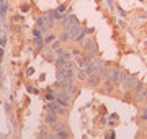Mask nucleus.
<instances>
[{
  "mask_svg": "<svg viewBox=\"0 0 147 139\" xmlns=\"http://www.w3.org/2000/svg\"><path fill=\"white\" fill-rule=\"evenodd\" d=\"M2 57H3V51L0 49V61H2Z\"/></svg>",
  "mask_w": 147,
  "mask_h": 139,
  "instance_id": "40",
  "label": "nucleus"
},
{
  "mask_svg": "<svg viewBox=\"0 0 147 139\" xmlns=\"http://www.w3.org/2000/svg\"><path fill=\"white\" fill-rule=\"evenodd\" d=\"M56 102H57L59 105H62V107L67 108V107H69V103H70V96H69L64 90H61L57 95H56Z\"/></svg>",
  "mask_w": 147,
  "mask_h": 139,
  "instance_id": "5",
  "label": "nucleus"
},
{
  "mask_svg": "<svg viewBox=\"0 0 147 139\" xmlns=\"http://www.w3.org/2000/svg\"><path fill=\"white\" fill-rule=\"evenodd\" d=\"M67 85H69V82L59 80V79H57V82L54 84V88H59V90H65V88H67Z\"/></svg>",
  "mask_w": 147,
  "mask_h": 139,
  "instance_id": "14",
  "label": "nucleus"
},
{
  "mask_svg": "<svg viewBox=\"0 0 147 139\" xmlns=\"http://www.w3.org/2000/svg\"><path fill=\"white\" fill-rule=\"evenodd\" d=\"M75 77H77V79H79V80H87V77H88V75H87V72H85V69L84 67H79V72H77V75H75Z\"/></svg>",
  "mask_w": 147,
  "mask_h": 139,
  "instance_id": "13",
  "label": "nucleus"
},
{
  "mask_svg": "<svg viewBox=\"0 0 147 139\" xmlns=\"http://www.w3.org/2000/svg\"><path fill=\"white\" fill-rule=\"evenodd\" d=\"M146 51H147V44H146Z\"/></svg>",
  "mask_w": 147,
  "mask_h": 139,
  "instance_id": "43",
  "label": "nucleus"
},
{
  "mask_svg": "<svg viewBox=\"0 0 147 139\" xmlns=\"http://www.w3.org/2000/svg\"><path fill=\"white\" fill-rule=\"evenodd\" d=\"M101 79H100V75L98 74H92L87 77V84H88V87H96L98 84H101Z\"/></svg>",
  "mask_w": 147,
  "mask_h": 139,
  "instance_id": "8",
  "label": "nucleus"
},
{
  "mask_svg": "<svg viewBox=\"0 0 147 139\" xmlns=\"http://www.w3.org/2000/svg\"><path fill=\"white\" fill-rule=\"evenodd\" d=\"M34 46H36V49H42V46H44V39H42V36L34 38Z\"/></svg>",
  "mask_w": 147,
  "mask_h": 139,
  "instance_id": "16",
  "label": "nucleus"
},
{
  "mask_svg": "<svg viewBox=\"0 0 147 139\" xmlns=\"http://www.w3.org/2000/svg\"><path fill=\"white\" fill-rule=\"evenodd\" d=\"M57 10L61 11V13H64V11H65V5H59V7H57Z\"/></svg>",
  "mask_w": 147,
  "mask_h": 139,
  "instance_id": "33",
  "label": "nucleus"
},
{
  "mask_svg": "<svg viewBox=\"0 0 147 139\" xmlns=\"http://www.w3.org/2000/svg\"><path fill=\"white\" fill-rule=\"evenodd\" d=\"M105 138H106V139H115V138H116V133H115V131H110V133L106 134Z\"/></svg>",
  "mask_w": 147,
  "mask_h": 139,
  "instance_id": "29",
  "label": "nucleus"
},
{
  "mask_svg": "<svg viewBox=\"0 0 147 139\" xmlns=\"http://www.w3.org/2000/svg\"><path fill=\"white\" fill-rule=\"evenodd\" d=\"M59 41H61V43H65V41H69V34H67V31H64L62 34H61Z\"/></svg>",
  "mask_w": 147,
  "mask_h": 139,
  "instance_id": "22",
  "label": "nucleus"
},
{
  "mask_svg": "<svg viewBox=\"0 0 147 139\" xmlns=\"http://www.w3.org/2000/svg\"><path fill=\"white\" fill-rule=\"evenodd\" d=\"M21 20H23V16H21V15H15V16H13V22H15V23H20Z\"/></svg>",
  "mask_w": 147,
  "mask_h": 139,
  "instance_id": "30",
  "label": "nucleus"
},
{
  "mask_svg": "<svg viewBox=\"0 0 147 139\" xmlns=\"http://www.w3.org/2000/svg\"><path fill=\"white\" fill-rule=\"evenodd\" d=\"M49 15L53 16L56 22H62V18H64V13H61L59 10H53V11H49Z\"/></svg>",
  "mask_w": 147,
  "mask_h": 139,
  "instance_id": "12",
  "label": "nucleus"
},
{
  "mask_svg": "<svg viewBox=\"0 0 147 139\" xmlns=\"http://www.w3.org/2000/svg\"><path fill=\"white\" fill-rule=\"evenodd\" d=\"M144 105H147V98H146V102H144Z\"/></svg>",
  "mask_w": 147,
  "mask_h": 139,
  "instance_id": "42",
  "label": "nucleus"
},
{
  "mask_svg": "<svg viewBox=\"0 0 147 139\" xmlns=\"http://www.w3.org/2000/svg\"><path fill=\"white\" fill-rule=\"evenodd\" d=\"M132 96H134V92H132V90H124V93H123V100H126V102H131Z\"/></svg>",
  "mask_w": 147,
  "mask_h": 139,
  "instance_id": "15",
  "label": "nucleus"
},
{
  "mask_svg": "<svg viewBox=\"0 0 147 139\" xmlns=\"http://www.w3.org/2000/svg\"><path fill=\"white\" fill-rule=\"evenodd\" d=\"M54 39H56V36H54V34H49V36H46V38H44V43H53V41H54Z\"/></svg>",
  "mask_w": 147,
  "mask_h": 139,
  "instance_id": "25",
  "label": "nucleus"
},
{
  "mask_svg": "<svg viewBox=\"0 0 147 139\" xmlns=\"http://www.w3.org/2000/svg\"><path fill=\"white\" fill-rule=\"evenodd\" d=\"M141 2H144V0H141Z\"/></svg>",
  "mask_w": 147,
  "mask_h": 139,
  "instance_id": "44",
  "label": "nucleus"
},
{
  "mask_svg": "<svg viewBox=\"0 0 147 139\" xmlns=\"http://www.w3.org/2000/svg\"><path fill=\"white\" fill-rule=\"evenodd\" d=\"M8 8H10L8 2H5V3H2V5H0V10L3 11V13H7V11H8Z\"/></svg>",
  "mask_w": 147,
  "mask_h": 139,
  "instance_id": "24",
  "label": "nucleus"
},
{
  "mask_svg": "<svg viewBox=\"0 0 147 139\" xmlns=\"http://www.w3.org/2000/svg\"><path fill=\"white\" fill-rule=\"evenodd\" d=\"M61 44H62V43H61V41L57 39V41H53V46H51V48H53L54 51H56V49H59V48H61Z\"/></svg>",
  "mask_w": 147,
  "mask_h": 139,
  "instance_id": "26",
  "label": "nucleus"
},
{
  "mask_svg": "<svg viewBox=\"0 0 147 139\" xmlns=\"http://www.w3.org/2000/svg\"><path fill=\"white\" fill-rule=\"evenodd\" d=\"M44 59L49 61V62H54V57H53V54H51V49H46V51H44Z\"/></svg>",
  "mask_w": 147,
  "mask_h": 139,
  "instance_id": "19",
  "label": "nucleus"
},
{
  "mask_svg": "<svg viewBox=\"0 0 147 139\" xmlns=\"http://www.w3.org/2000/svg\"><path fill=\"white\" fill-rule=\"evenodd\" d=\"M33 72H34V69H33V67H30V69H28V75H31Z\"/></svg>",
  "mask_w": 147,
  "mask_h": 139,
  "instance_id": "39",
  "label": "nucleus"
},
{
  "mask_svg": "<svg viewBox=\"0 0 147 139\" xmlns=\"http://www.w3.org/2000/svg\"><path fill=\"white\" fill-rule=\"evenodd\" d=\"M139 119H142V121H146V123H147V115H142V113H139Z\"/></svg>",
  "mask_w": 147,
  "mask_h": 139,
  "instance_id": "32",
  "label": "nucleus"
},
{
  "mask_svg": "<svg viewBox=\"0 0 147 139\" xmlns=\"http://www.w3.org/2000/svg\"><path fill=\"white\" fill-rule=\"evenodd\" d=\"M126 70L119 69V67H115V69L110 70V75H108V79H110L111 82H115L116 85H121V82H123V79L126 77Z\"/></svg>",
  "mask_w": 147,
  "mask_h": 139,
  "instance_id": "2",
  "label": "nucleus"
},
{
  "mask_svg": "<svg viewBox=\"0 0 147 139\" xmlns=\"http://www.w3.org/2000/svg\"><path fill=\"white\" fill-rule=\"evenodd\" d=\"M5 2H8V0H0V5H2V3H5Z\"/></svg>",
  "mask_w": 147,
  "mask_h": 139,
  "instance_id": "41",
  "label": "nucleus"
},
{
  "mask_svg": "<svg viewBox=\"0 0 147 139\" xmlns=\"http://www.w3.org/2000/svg\"><path fill=\"white\" fill-rule=\"evenodd\" d=\"M53 129L56 131V133H57V131H62V129H65V124H64V123H59V121H57V123L53 126Z\"/></svg>",
  "mask_w": 147,
  "mask_h": 139,
  "instance_id": "21",
  "label": "nucleus"
},
{
  "mask_svg": "<svg viewBox=\"0 0 147 139\" xmlns=\"http://www.w3.org/2000/svg\"><path fill=\"white\" fill-rule=\"evenodd\" d=\"M139 18H142V20H147V13H142V15H139Z\"/></svg>",
  "mask_w": 147,
  "mask_h": 139,
  "instance_id": "38",
  "label": "nucleus"
},
{
  "mask_svg": "<svg viewBox=\"0 0 147 139\" xmlns=\"http://www.w3.org/2000/svg\"><path fill=\"white\" fill-rule=\"evenodd\" d=\"M118 25H119L121 28H126V23L123 22V20H118Z\"/></svg>",
  "mask_w": 147,
  "mask_h": 139,
  "instance_id": "35",
  "label": "nucleus"
},
{
  "mask_svg": "<svg viewBox=\"0 0 147 139\" xmlns=\"http://www.w3.org/2000/svg\"><path fill=\"white\" fill-rule=\"evenodd\" d=\"M33 36H34V38H38V36H42L41 30H39V28H34V30H33Z\"/></svg>",
  "mask_w": 147,
  "mask_h": 139,
  "instance_id": "28",
  "label": "nucleus"
},
{
  "mask_svg": "<svg viewBox=\"0 0 147 139\" xmlns=\"http://www.w3.org/2000/svg\"><path fill=\"white\" fill-rule=\"evenodd\" d=\"M119 15H121V16H126V11L123 10V8H119Z\"/></svg>",
  "mask_w": 147,
  "mask_h": 139,
  "instance_id": "37",
  "label": "nucleus"
},
{
  "mask_svg": "<svg viewBox=\"0 0 147 139\" xmlns=\"http://www.w3.org/2000/svg\"><path fill=\"white\" fill-rule=\"evenodd\" d=\"M70 53H72V57L75 59V57H79L80 54H82V51H80L79 48H75V49H72V51H70Z\"/></svg>",
  "mask_w": 147,
  "mask_h": 139,
  "instance_id": "23",
  "label": "nucleus"
},
{
  "mask_svg": "<svg viewBox=\"0 0 147 139\" xmlns=\"http://www.w3.org/2000/svg\"><path fill=\"white\" fill-rule=\"evenodd\" d=\"M57 79L59 80H65L69 84H74L75 80V75H74V70L72 69H67V67H57Z\"/></svg>",
  "mask_w": 147,
  "mask_h": 139,
  "instance_id": "1",
  "label": "nucleus"
},
{
  "mask_svg": "<svg viewBox=\"0 0 147 139\" xmlns=\"http://www.w3.org/2000/svg\"><path fill=\"white\" fill-rule=\"evenodd\" d=\"M46 121H47V124L53 128L54 124L59 121V115L54 111V110H47V113H46Z\"/></svg>",
  "mask_w": 147,
  "mask_h": 139,
  "instance_id": "6",
  "label": "nucleus"
},
{
  "mask_svg": "<svg viewBox=\"0 0 147 139\" xmlns=\"http://www.w3.org/2000/svg\"><path fill=\"white\" fill-rule=\"evenodd\" d=\"M141 113L142 115H147V105H144V107L141 108Z\"/></svg>",
  "mask_w": 147,
  "mask_h": 139,
  "instance_id": "34",
  "label": "nucleus"
},
{
  "mask_svg": "<svg viewBox=\"0 0 147 139\" xmlns=\"http://www.w3.org/2000/svg\"><path fill=\"white\" fill-rule=\"evenodd\" d=\"M64 92H65V93H67V95L70 96V100H72L74 96L77 95V87L74 85V84H69V85H67V88H65Z\"/></svg>",
  "mask_w": 147,
  "mask_h": 139,
  "instance_id": "11",
  "label": "nucleus"
},
{
  "mask_svg": "<svg viewBox=\"0 0 147 139\" xmlns=\"http://www.w3.org/2000/svg\"><path fill=\"white\" fill-rule=\"evenodd\" d=\"M44 98H46L47 102H54V100H56V95H54L51 90H47V92H46V96H44Z\"/></svg>",
  "mask_w": 147,
  "mask_h": 139,
  "instance_id": "20",
  "label": "nucleus"
},
{
  "mask_svg": "<svg viewBox=\"0 0 147 139\" xmlns=\"http://www.w3.org/2000/svg\"><path fill=\"white\" fill-rule=\"evenodd\" d=\"M110 65H106V64H103L100 67V70H98V75H100V79L101 80H106L108 79V75H110Z\"/></svg>",
  "mask_w": 147,
  "mask_h": 139,
  "instance_id": "10",
  "label": "nucleus"
},
{
  "mask_svg": "<svg viewBox=\"0 0 147 139\" xmlns=\"http://www.w3.org/2000/svg\"><path fill=\"white\" fill-rule=\"evenodd\" d=\"M106 5H108V8H110L111 11H115V8H116L115 2H111V0H108V2H106Z\"/></svg>",
  "mask_w": 147,
  "mask_h": 139,
  "instance_id": "27",
  "label": "nucleus"
},
{
  "mask_svg": "<svg viewBox=\"0 0 147 139\" xmlns=\"http://www.w3.org/2000/svg\"><path fill=\"white\" fill-rule=\"evenodd\" d=\"M61 23H62V28L65 30V31L70 30V28H75V26H79L80 25L75 15H64V18H62V22Z\"/></svg>",
  "mask_w": 147,
  "mask_h": 139,
  "instance_id": "3",
  "label": "nucleus"
},
{
  "mask_svg": "<svg viewBox=\"0 0 147 139\" xmlns=\"http://www.w3.org/2000/svg\"><path fill=\"white\" fill-rule=\"evenodd\" d=\"M103 90H105V93L111 95V93L116 90V84L115 82H111L110 79H106V80H103Z\"/></svg>",
  "mask_w": 147,
  "mask_h": 139,
  "instance_id": "7",
  "label": "nucleus"
},
{
  "mask_svg": "<svg viewBox=\"0 0 147 139\" xmlns=\"http://www.w3.org/2000/svg\"><path fill=\"white\" fill-rule=\"evenodd\" d=\"M56 138H59V139H67V138H70V134H69L65 129H62V131H57V133H56Z\"/></svg>",
  "mask_w": 147,
  "mask_h": 139,
  "instance_id": "17",
  "label": "nucleus"
},
{
  "mask_svg": "<svg viewBox=\"0 0 147 139\" xmlns=\"http://www.w3.org/2000/svg\"><path fill=\"white\" fill-rule=\"evenodd\" d=\"M142 88H144V84H142L141 80H137L136 84H134V87H132V92H134V93H136V92H141Z\"/></svg>",
  "mask_w": 147,
  "mask_h": 139,
  "instance_id": "18",
  "label": "nucleus"
},
{
  "mask_svg": "<svg viewBox=\"0 0 147 139\" xmlns=\"http://www.w3.org/2000/svg\"><path fill=\"white\" fill-rule=\"evenodd\" d=\"M137 82L136 75L132 74H126V77L123 79V82H121V87L124 88V90H132V87H134V84Z\"/></svg>",
  "mask_w": 147,
  "mask_h": 139,
  "instance_id": "4",
  "label": "nucleus"
},
{
  "mask_svg": "<svg viewBox=\"0 0 147 139\" xmlns=\"http://www.w3.org/2000/svg\"><path fill=\"white\" fill-rule=\"evenodd\" d=\"M147 98V87H144L141 92H136L134 93V100H136L137 103H144Z\"/></svg>",
  "mask_w": 147,
  "mask_h": 139,
  "instance_id": "9",
  "label": "nucleus"
},
{
  "mask_svg": "<svg viewBox=\"0 0 147 139\" xmlns=\"http://www.w3.org/2000/svg\"><path fill=\"white\" fill-rule=\"evenodd\" d=\"M5 15H7V13H3V11L0 10V22H3V20H5Z\"/></svg>",
  "mask_w": 147,
  "mask_h": 139,
  "instance_id": "36",
  "label": "nucleus"
},
{
  "mask_svg": "<svg viewBox=\"0 0 147 139\" xmlns=\"http://www.w3.org/2000/svg\"><path fill=\"white\" fill-rule=\"evenodd\" d=\"M28 92H30V93H38V88H34V87H28Z\"/></svg>",
  "mask_w": 147,
  "mask_h": 139,
  "instance_id": "31",
  "label": "nucleus"
}]
</instances>
